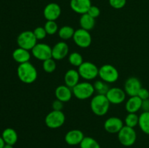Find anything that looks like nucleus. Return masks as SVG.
<instances>
[{
    "label": "nucleus",
    "instance_id": "1",
    "mask_svg": "<svg viewBox=\"0 0 149 148\" xmlns=\"http://www.w3.org/2000/svg\"><path fill=\"white\" fill-rule=\"evenodd\" d=\"M17 75L20 81L26 84H33L38 77L36 67L30 62L20 64L17 67Z\"/></svg>",
    "mask_w": 149,
    "mask_h": 148
},
{
    "label": "nucleus",
    "instance_id": "27",
    "mask_svg": "<svg viewBox=\"0 0 149 148\" xmlns=\"http://www.w3.org/2000/svg\"><path fill=\"white\" fill-rule=\"evenodd\" d=\"M68 62L72 66L79 68L83 63L84 60L81 54L77 52H74L68 55Z\"/></svg>",
    "mask_w": 149,
    "mask_h": 148
},
{
    "label": "nucleus",
    "instance_id": "10",
    "mask_svg": "<svg viewBox=\"0 0 149 148\" xmlns=\"http://www.w3.org/2000/svg\"><path fill=\"white\" fill-rule=\"evenodd\" d=\"M31 55L41 61L52 58V47L45 43H37L31 49Z\"/></svg>",
    "mask_w": 149,
    "mask_h": 148
},
{
    "label": "nucleus",
    "instance_id": "23",
    "mask_svg": "<svg viewBox=\"0 0 149 148\" xmlns=\"http://www.w3.org/2000/svg\"><path fill=\"white\" fill-rule=\"evenodd\" d=\"M79 25L81 28L87 30H91L95 26V19L88 15L87 13L81 15L79 19Z\"/></svg>",
    "mask_w": 149,
    "mask_h": 148
},
{
    "label": "nucleus",
    "instance_id": "8",
    "mask_svg": "<svg viewBox=\"0 0 149 148\" xmlns=\"http://www.w3.org/2000/svg\"><path fill=\"white\" fill-rule=\"evenodd\" d=\"M37 39L31 30H25L21 32L17 38V44L19 47L31 51L37 44Z\"/></svg>",
    "mask_w": 149,
    "mask_h": 148
},
{
    "label": "nucleus",
    "instance_id": "29",
    "mask_svg": "<svg viewBox=\"0 0 149 148\" xmlns=\"http://www.w3.org/2000/svg\"><path fill=\"white\" fill-rule=\"evenodd\" d=\"M93 86H94L95 91H97V94H105L106 95V93L110 89L107 83L104 82L102 80H97L96 81H95Z\"/></svg>",
    "mask_w": 149,
    "mask_h": 148
},
{
    "label": "nucleus",
    "instance_id": "39",
    "mask_svg": "<svg viewBox=\"0 0 149 148\" xmlns=\"http://www.w3.org/2000/svg\"><path fill=\"white\" fill-rule=\"evenodd\" d=\"M3 148H13V145H7L5 144Z\"/></svg>",
    "mask_w": 149,
    "mask_h": 148
},
{
    "label": "nucleus",
    "instance_id": "21",
    "mask_svg": "<svg viewBox=\"0 0 149 148\" xmlns=\"http://www.w3.org/2000/svg\"><path fill=\"white\" fill-rule=\"evenodd\" d=\"M31 57V54L29 50L20 47L15 49L13 52V58L19 65L29 62Z\"/></svg>",
    "mask_w": 149,
    "mask_h": 148
},
{
    "label": "nucleus",
    "instance_id": "24",
    "mask_svg": "<svg viewBox=\"0 0 149 148\" xmlns=\"http://www.w3.org/2000/svg\"><path fill=\"white\" fill-rule=\"evenodd\" d=\"M138 126L144 133L149 135V111L143 112L140 115Z\"/></svg>",
    "mask_w": 149,
    "mask_h": 148
},
{
    "label": "nucleus",
    "instance_id": "22",
    "mask_svg": "<svg viewBox=\"0 0 149 148\" xmlns=\"http://www.w3.org/2000/svg\"><path fill=\"white\" fill-rule=\"evenodd\" d=\"M1 137L5 144L10 145H14L18 139L16 131L12 128H7L4 129L1 134Z\"/></svg>",
    "mask_w": 149,
    "mask_h": 148
},
{
    "label": "nucleus",
    "instance_id": "2",
    "mask_svg": "<svg viewBox=\"0 0 149 148\" xmlns=\"http://www.w3.org/2000/svg\"><path fill=\"white\" fill-rule=\"evenodd\" d=\"M111 103L105 94H97L90 101V109L97 116H103L109 112Z\"/></svg>",
    "mask_w": 149,
    "mask_h": 148
},
{
    "label": "nucleus",
    "instance_id": "36",
    "mask_svg": "<svg viewBox=\"0 0 149 148\" xmlns=\"http://www.w3.org/2000/svg\"><path fill=\"white\" fill-rule=\"evenodd\" d=\"M63 102L60 101L58 100H55L53 101L52 104V107L53 110H58V111H62L63 108Z\"/></svg>",
    "mask_w": 149,
    "mask_h": 148
},
{
    "label": "nucleus",
    "instance_id": "38",
    "mask_svg": "<svg viewBox=\"0 0 149 148\" xmlns=\"http://www.w3.org/2000/svg\"><path fill=\"white\" fill-rule=\"evenodd\" d=\"M4 145H5V142H4V140H3L2 137H1V136H0V148L4 147Z\"/></svg>",
    "mask_w": 149,
    "mask_h": 148
},
{
    "label": "nucleus",
    "instance_id": "13",
    "mask_svg": "<svg viewBox=\"0 0 149 148\" xmlns=\"http://www.w3.org/2000/svg\"><path fill=\"white\" fill-rule=\"evenodd\" d=\"M69 53V46L65 41L55 44L52 48V57L55 60H61L66 57Z\"/></svg>",
    "mask_w": 149,
    "mask_h": 148
},
{
    "label": "nucleus",
    "instance_id": "11",
    "mask_svg": "<svg viewBox=\"0 0 149 148\" xmlns=\"http://www.w3.org/2000/svg\"><path fill=\"white\" fill-rule=\"evenodd\" d=\"M106 96L111 104H120L126 100L127 94L125 90L119 87H112L109 89Z\"/></svg>",
    "mask_w": 149,
    "mask_h": 148
},
{
    "label": "nucleus",
    "instance_id": "15",
    "mask_svg": "<svg viewBox=\"0 0 149 148\" xmlns=\"http://www.w3.org/2000/svg\"><path fill=\"white\" fill-rule=\"evenodd\" d=\"M61 15V8L57 3H49L45 6L43 10V15L47 20L55 21Z\"/></svg>",
    "mask_w": 149,
    "mask_h": 148
},
{
    "label": "nucleus",
    "instance_id": "12",
    "mask_svg": "<svg viewBox=\"0 0 149 148\" xmlns=\"http://www.w3.org/2000/svg\"><path fill=\"white\" fill-rule=\"evenodd\" d=\"M142 88L141 81L136 77H130L125 81L124 90L129 97L138 95L140 89Z\"/></svg>",
    "mask_w": 149,
    "mask_h": 148
},
{
    "label": "nucleus",
    "instance_id": "26",
    "mask_svg": "<svg viewBox=\"0 0 149 148\" xmlns=\"http://www.w3.org/2000/svg\"><path fill=\"white\" fill-rule=\"evenodd\" d=\"M79 146L80 148H101L98 142L91 136H84Z\"/></svg>",
    "mask_w": 149,
    "mask_h": 148
},
{
    "label": "nucleus",
    "instance_id": "32",
    "mask_svg": "<svg viewBox=\"0 0 149 148\" xmlns=\"http://www.w3.org/2000/svg\"><path fill=\"white\" fill-rule=\"evenodd\" d=\"M33 32L35 37L36 38L37 40H43L46 37L47 35L45 28L42 27V26H38V27H36L33 30Z\"/></svg>",
    "mask_w": 149,
    "mask_h": 148
},
{
    "label": "nucleus",
    "instance_id": "34",
    "mask_svg": "<svg viewBox=\"0 0 149 148\" xmlns=\"http://www.w3.org/2000/svg\"><path fill=\"white\" fill-rule=\"evenodd\" d=\"M87 14L90 15L91 17H93V18L95 19L100 16V10L97 6L92 5L91 7H90V9H89L88 12H87Z\"/></svg>",
    "mask_w": 149,
    "mask_h": 148
},
{
    "label": "nucleus",
    "instance_id": "3",
    "mask_svg": "<svg viewBox=\"0 0 149 148\" xmlns=\"http://www.w3.org/2000/svg\"><path fill=\"white\" fill-rule=\"evenodd\" d=\"M73 95L79 100H85L91 98L95 92L94 86L89 81H82L72 88Z\"/></svg>",
    "mask_w": 149,
    "mask_h": 148
},
{
    "label": "nucleus",
    "instance_id": "5",
    "mask_svg": "<svg viewBox=\"0 0 149 148\" xmlns=\"http://www.w3.org/2000/svg\"><path fill=\"white\" fill-rule=\"evenodd\" d=\"M78 72L80 77L86 81H91L98 76L99 68L97 65L90 61L83 62L78 68Z\"/></svg>",
    "mask_w": 149,
    "mask_h": 148
},
{
    "label": "nucleus",
    "instance_id": "17",
    "mask_svg": "<svg viewBox=\"0 0 149 148\" xmlns=\"http://www.w3.org/2000/svg\"><path fill=\"white\" fill-rule=\"evenodd\" d=\"M84 138V133L79 129H72L65 133V142L68 145L74 146V145H80L81 141Z\"/></svg>",
    "mask_w": 149,
    "mask_h": 148
},
{
    "label": "nucleus",
    "instance_id": "18",
    "mask_svg": "<svg viewBox=\"0 0 149 148\" xmlns=\"http://www.w3.org/2000/svg\"><path fill=\"white\" fill-rule=\"evenodd\" d=\"M55 96L57 100L63 102H67L70 101L73 97L72 89L67 86L66 85H60L55 89Z\"/></svg>",
    "mask_w": 149,
    "mask_h": 148
},
{
    "label": "nucleus",
    "instance_id": "35",
    "mask_svg": "<svg viewBox=\"0 0 149 148\" xmlns=\"http://www.w3.org/2000/svg\"><path fill=\"white\" fill-rule=\"evenodd\" d=\"M137 96H138L142 100H148V99H149V91L147 89L142 87L140 89L139 92H138Z\"/></svg>",
    "mask_w": 149,
    "mask_h": 148
},
{
    "label": "nucleus",
    "instance_id": "25",
    "mask_svg": "<svg viewBox=\"0 0 149 148\" xmlns=\"http://www.w3.org/2000/svg\"><path fill=\"white\" fill-rule=\"evenodd\" d=\"M75 30L74 28L69 26H64L60 28L58 30V36L63 41H67L70 39H73Z\"/></svg>",
    "mask_w": 149,
    "mask_h": 148
},
{
    "label": "nucleus",
    "instance_id": "14",
    "mask_svg": "<svg viewBox=\"0 0 149 148\" xmlns=\"http://www.w3.org/2000/svg\"><path fill=\"white\" fill-rule=\"evenodd\" d=\"M125 126V123L118 117H110L104 122V129L109 133H118Z\"/></svg>",
    "mask_w": 149,
    "mask_h": 148
},
{
    "label": "nucleus",
    "instance_id": "33",
    "mask_svg": "<svg viewBox=\"0 0 149 148\" xmlns=\"http://www.w3.org/2000/svg\"><path fill=\"white\" fill-rule=\"evenodd\" d=\"M109 4L116 10L122 9L126 5L127 0H109Z\"/></svg>",
    "mask_w": 149,
    "mask_h": 148
},
{
    "label": "nucleus",
    "instance_id": "6",
    "mask_svg": "<svg viewBox=\"0 0 149 148\" xmlns=\"http://www.w3.org/2000/svg\"><path fill=\"white\" fill-rule=\"evenodd\" d=\"M65 116L63 111L53 110L49 112L46 115L45 122L48 128L52 129H56L61 128L65 123Z\"/></svg>",
    "mask_w": 149,
    "mask_h": 148
},
{
    "label": "nucleus",
    "instance_id": "20",
    "mask_svg": "<svg viewBox=\"0 0 149 148\" xmlns=\"http://www.w3.org/2000/svg\"><path fill=\"white\" fill-rule=\"evenodd\" d=\"M80 75L78 71L75 69H69L65 72L64 75V82L65 85L70 88H74L77 84L79 83Z\"/></svg>",
    "mask_w": 149,
    "mask_h": 148
},
{
    "label": "nucleus",
    "instance_id": "37",
    "mask_svg": "<svg viewBox=\"0 0 149 148\" xmlns=\"http://www.w3.org/2000/svg\"><path fill=\"white\" fill-rule=\"evenodd\" d=\"M143 112H148L149 111V99L146 100H143L142 107H141Z\"/></svg>",
    "mask_w": 149,
    "mask_h": 148
},
{
    "label": "nucleus",
    "instance_id": "7",
    "mask_svg": "<svg viewBox=\"0 0 149 148\" xmlns=\"http://www.w3.org/2000/svg\"><path fill=\"white\" fill-rule=\"evenodd\" d=\"M117 134L119 142L125 147L132 146L136 142L137 133L134 128L125 125Z\"/></svg>",
    "mask_w": 149,
    "mask_h": 148
},
{
    "label": "nucleus",
    "instance_id": "4",
    "mask_svg": "<svg viewBox=\"0 0 149 148\" xmlns=\"http://www.w3.org/2000/svg\"><path fill=\"white\" fill-rule=\"evenodd\" d=\"M98 76L100 80L107 84H113L116 82L119 78L118 70L113 65L110 64H105L99 68Z\"/></svg>",
    "mask_w": 149,
    "mask_h": 148
},
{
    "label": "nucleus",
    "instance_id": "28",
    "mask_svg": "<svg viewBox=\"0 0 149 148\" xmlns=\"http://www.w3.org/2000/svg\"><path fill=\"white\" fill-rule=\"evenodd\" d=\"M125 125L131 128H135L138 126L139 123V115L137 113H128L125 118Z\"/></svg>",
    "mask_w": 149,
    "mask_h": 148
},
{
    "label": "nucleus",
    "instance_id": "19",
    "mask_svg": "<svg viewBox=\"0 0 149 148\" xmlns=\"http://www.w3.org/2000/svg\"><path fill=\"white\" fill-rule=\"evenodd\" d=\"M143 100L138 96L130 97L125 102V110L128 113H137L141 110Z\"/></svg>",
    "mask_w": 149,
    "mask_h": 148
},
{
    "label": "nucleus",
    "instance_id": "31",
    "mask_svg": "<svg viewBox=\"0 0 149 148\" xmlns=\"http://www.w3.org/2000/svg\"><path fill=\"white\" fill-rule=\"evenodd\" d=\"M45 30H46L47 35H55L57 32H58V25L55 21H52V20H47L45 23V26H44Z\"/></svg>",
    "mask_w": 149,
    "mask_h": 148
},
{
    "label": "nucleus",
    "instance_id": "30",
    "mask_svg": "<svg viewBox=\"0 0 149 148\" xmlns=\"http://www.w3.org/2000/svg\"><path fill=\"white\" fill-rule=\"evenodd\" d=\"M56 60L54 59L52 57L43 61V63H42V68H43L45 72L48 73H53L54 71L56 70Z\"/></svg>",
    "mask_w": 149,
    "mask_h": 148
},
{
    "label": "nucleus",
    "instance_id": "9",
    "mask_svg": "<svg viewBox=\"0 0 149 148\" xmlns=\"http://www.w3.org/2000/svg\"><path fill=\"white\" fill-rule=\"evenodd\" d=\"M73 40L77 46L82 49L89 47L93 41L90 31L83 28H79L75 30Z\"/></svg>",
    "mask_w": 149,
    "mask_h": 148
},
{
    "label": "nucleus",
    "instance_id": "40",
    "mask_svg": "<svg viewBox=\"0 0 149 148\" xmlns=\"http://www.w3.org/2000/svg\"><path fill=\"white\" fill-rule=\"evenodd\" d=\"M0 48H1V46H0Z\"/></svg>",
    "mask_w": 149,
    "mask_h": 148
},
{
    "label": "nucleus",
    "instance_id": "16",
    "mask_svg": "<svg viewBox=\"0 0 149 148\" xmlns=\"http://www.w3.org/2000/svg\"><path fill=\"white\" fill-rule=\"evenodd\" d=\"M92 6L91 0H71L70 7L74 12L79 15L87 13Z\"/></svg>",
    "mask_w": 149,
    "mask_h": 148
}]
</instances>
